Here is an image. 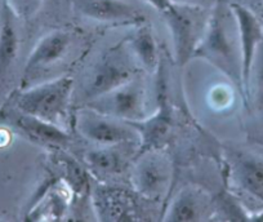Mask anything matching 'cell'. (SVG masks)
<instances>
[{
  "label": "cell",
  "instance_id": "1",
  "mask_svg": "<svg viewBox=\"0 0 263 222\" xmlns=\"http://www.w3.org/2000/svg\"><path fill=\"white\" fill-rule=\"evenodd\" d=\"M194 55H201L241 87V57L235 17L230 6H217L209 14L201 42Z\"/></svg>",
  "mask_w": 263,
  "mask_h": 222
},
{
  "label": "cell",
  "instance_id": "2",
  "mask_svg": "<svg viewBox=\"0 0 263 222\" xmlns=\"http://www.w3.org/2000/svg\"><path fill=\"white\" fill-rule=\"evenodd\" d=\"M74 84V78L65 75L35 87L22 88L14 96V105L21 113L62 127L71 101Z\"/></svg>",
  "mask_w": 263,
  "mask_h": 222
},
{
  "label": "cell",
  "instance_id": "3",
  "mask_svg": "<svg viewBox=\"0 0 263 222\" xmlns=\"http://www.w3.org/2000/svg\"><path fill=\"white\" fill-rule=\"evenodd\" d=\"M166 26L171 31L177 60L184 64L194 57L197 45L201 42L209 14L206 7L195 4L172 3L164 12Z\"/></svg>",
  "mask_w": 263,
  "mask_h": 222
},
{
  "label": "cell",
  "instance_id": "4",
  "mask_svg": "<svg viewBox=\"0 0 263 222\" xmlns=\"http://www.w3.org/2000/svg\"><path fill=\"white\" fill-rule=\"evenodd\" d=\"M75 127L84 140L102 147L140 141V135L130 123L101 114L89 107L78 113Z\"/></svg>",
  "mask_w": 263,
  "mask_h": 222
},
{
  "label": "cell",
  "instance_id": "5",
  "mask_svg": "<svg viewBox=\"0 0 263 222\" xmlns=\"http://www.w3.org/2000/svg\"><path fill=\"white\" fill-rule=\"evenodd\" d=\"M87 107L124 122H137L148 117L145 87L136 78L87 102Z\"/></svg>",
  "mask_w": 263,
  "mask_h": 222
},
{
  "label": "cell",
  "instance_id": "6",
  "mask_svg": "<svg viewBox=\"0 0 263 222\" xmlns=\"http://www.w3.org/2000/svg\"><path fill=\"white\" fill-rule=\"evenodd\" d=\"M229 6L236 21L241 57V88L244 89L245 98H248L253 62L263 40V22L257 12L240 2H232Z\"/></svg>",
  "mask_w": 263,
  "mask_h": 222
},
{
  "label": "cell",
  "instance_id": "7",
  "mask_svg": "<svg viewBox=\"0 0 263 222\" xmlns=\"http://www.w3.org/2000/svg\"><path fill=\"white\" fill-rule=\"evenodd\" d=\"M136 74L137 67L133 66L125 57L115 53L106 55L90 72L84 89L85 103L130 82L135 79Z\"/></svg>",
  "mask_w": 263,
  "mask_h": 222
},
{
  "label": "cell",
  "instance_id": "8",
  "mask_svg": "<svg viewBox=\"0 0 263 222\" xmlns=\"http://www.w3.org/2000/svg\"><path fill=\"white\" fill-rule=\"evenodd\" d=\"M171 165L165 156L147 150L136 164L132 173V182L137 193L145 198L155 199L166 190L171 181Z\"/></svg>",
  "mask_w": 263,
  "mask_h": 222
},
{
  "label": "cell",
  "instance_id": "9",
  "mask_svg": "<svg viewBox=\"0 0 263 222\" xmlns=\"http://www.w3.org/2000/svg\"><path fill=\"white\" fill-rule=\"evenodd\" d=\"M80 16L107 24H142L140 9L126 0H71Z\"/></svg>",
  "mask_w": 263,
  "mask_h": 222
},
{
  "label": "cell",
  "instance_id": "10",
  "mask_svg": "<svg viewBox=\"0 0 263 222\" xmlns=\"http://www.w3.org/2000/svg\"><path fill=\"white\" fill-rule=\"evenodd\" d=\"M71 44V35L63 30H53L42 38L30 52L25 64L24 82L31 74L60 61Z\"/></svg>",
  "mask_w": 263,
  "mask_h": 222
},
{
  "label": "cell",
  "instance_id": "11",
  "mask_svg": "<svg viewBox=\"0 0 263 222\" xmlns=\"http://www.w3.org/2000/svg\"><path fill=\"white\" fill-rule=\"evenodd\" d=\"M9 122L18 131H21L30 140L36 141L43 145L63 146L70 141L69 133L66 132L61 125L53 124L47 120L39 119L32 115L25 114L16 108L7 117Z\"/></svg>",
  "mask_w": 263,
  "mask_h": 222
},
{
  "label": "cell",
  "instance_id": "12",
  "mask_svg": "<svg viewBox=\"0 0 263 222\" xmlns=\"http://www.w3.org/2000/svg\"><path fill=\"white\" fill-rule=\"evenodd\" d=\"M16 21L17 17L3 0L0 24V90L16 61L20 49V35Z\"/></svg>",
  "mask_w": 263,
  "mask_h": 222
},
{
  "label": "cell",
  "instance_id": "13",
  "mask_svg": "<svg viewBox=\"0 0 263 222\" xmlns=\"http://www.w3.org/2000/svg\"><path fill=\"white\" fill-rule=\"evenodd\" d=\"M130 123L140 135V141L143 149L151 150L159 143L165 140L172 125L171 108L163 97L159 98V107L153 115H148L145 119Z\"/></svg>",
  "mask_w": 263,
  "mask_h": 222
},
{
  "label": "cell",
  "instance_id": "14",
  "mask_svg": "<svg viewBox=\"0 0 263 222\" xmlns=\"http://www.w3.org/2000/svg\"><path fill=\"white\" fill-rule=\"evenodd\" d=\"M235 183L242 191L263 203V160L253 156H240L234 164Z\"/></svg>",
  "mask_w": 263,
  "mask_h": 222
},
{
  "label": "cell",
  "instance_id": "15",
  "mask_svg": "<svg viewBox=\"0 0 263 222\" xmlns=\"http://www.w3.org/2000/svg\"><path fill=\"white\" fill-rule=\"evenodd\" d=\"M142 24L133 32L129 45L132 48V52L135 53L136 59H138L140 61L141 66H143V69L147 71L154 72L160 65L158 44H156L151 27L148 25Z\"/></svg>",
  "mask_w": 263,
  "mask_h": 222
},
{
  "label": "cell",
  "instance_id": "16",
  "mask_svg": "<svg viewBox=\"0 0 263 222\" xmlns=\"http://www.w3.org/2000/svg\"><path fill=\"white\" fill-rule=\"evenodd\" d=\"M201 214H203V204L199 194L194 190L184 189L172 201L164 219L177 222L197 221L201 218Z\"/></svg>",
  "mask_w": 263,
  "mask_h": 222
},
{
  "label": "cell",
  "instance_id": "17",
  "mask_svg": "<svg viewBox=\"0 0 263 222\" xmlns=\"http://www.w3.org/2000/svg\"><path fill=\"white\" fill-rule=\"evenodd\" d=\"M111 147L114 146H103V149H97L85 154L84 160L90 166V170L100 175H114L120 172L124 159L118 151Z\"/></svg>",
  "mask_w": 263,
  "mask_h": 222
},
{
  "label": "cell",
  "instance_id": "18",
  "mask_svg": "<svg viewBox=\"0 0 263 222\" xmlns=\"http://www.w3.org/2000/svg\"><path fill=\"white\" fill-rule=\"evenodd\" d=\"M100 199L101 209L103 213H108V218L112 219H124L126 218L125 214L129 213V199L126 198L125 194L120 193L119 190H102L98 195Z\"/></svg>",
  "mask_w": 263,
  "mask_h": 222
},
{
  "label": "cell",
  "instance_id": "19",
  "mask_svg": "<svg viewBox=\"0 0 263 222\" xmlns=\"http://www.w3.org/2000/svg\"><path fill=\"white\" fill-rule=\"evenodd\" d=\"M252 96H254L253 100L257 106L258 113L263 118V40L258 47L257 54H255L254 62H253L248 100H250Z\"/></svg>",
  "mask_w": 263,
  "mask_h": 222
},
{
  "label": "cell",
  "instance_id": "20",
  "mask_svg": "<svg viewBox=\"0 0 263 222\" xmlns=\"http://www.w3.org/2000/svg\"><path fill=\"white\" fill-rule=\"evenodd\" d=\"M14 16L21 20H29L36 16L42 9L44 0H4Z\"/></svg>",
  "mask_w": 263,
  "mask_h": 222
},
{
  "label": "cell",
  "instance_id": "21",
  "mask_svg": "<svg viewBox=\"0 0 263 222\" xmlns=\"http://www.w3.org/2000/svg\"><path fill=\"white\" fill-rule=\"evenodd\" d=\"M209 101H211L212 106L214 108H223L230 107L234 102V92H232L231 87H226V85H218L212 89L211 96H209Z\"/></svg>",
  "mask_w": 263,
  "mask_h": 222
},
{
  "label": "cell",
  "instance_id": "22",
  "mask_svg": "<svg viewBox=\"0 0 263 222\" xmlns=\"http://www.w3.org/2000/svg\"><path fill=\"white\" fill-rule=\"evenodd\" d=\"M143 2L159 12H164L172 3H173L172 0H143Z\"/></svg>",
  "mask_w": 263,
  "mask_h": 222
},
{
  "label": "cell",
  "instance_id": "23",
  "mask_svg": "<svg viewBox=\"0 0 263 222\" xmlns=\"http://www.w3.org/2000/svg\"><path fill=\"white\" fill-rule=\"evenodd\" d=\"M245 6L252 8L254 12H263V3L262 0H245Z\"/></svg>",
  "mask_w": 263,
  "mask_h": 222
},
{
  "label": "cell",
  "instance_id": "24",
  "mask_svg": "<svg viewBox=\"0 0 263 222\" xmlns=\"http://www.w3.org/2000/svg\"><path fill=\"white\" fill-rule=\"evenodd\" d=\"M174 3H183V4H195V6H204L205 7L208 0H172Z\"/></svg>",
  "mask_w": 263,
  "mask_h": 222
},
{
  "label": "cell",
  "instance_id": "25",
  "mask_svg": "<svg viewBox=\"0 0 263 222\" xmlns=\"http://www.w3.org/2000/svg\"><path fill=\"white\" fill-rule=\"evenodd\" d=\"M262 3H263V0H262Z\"/></svg>",
  "mask_w": 263,
  "mask_h": 222
}]
</instances>
